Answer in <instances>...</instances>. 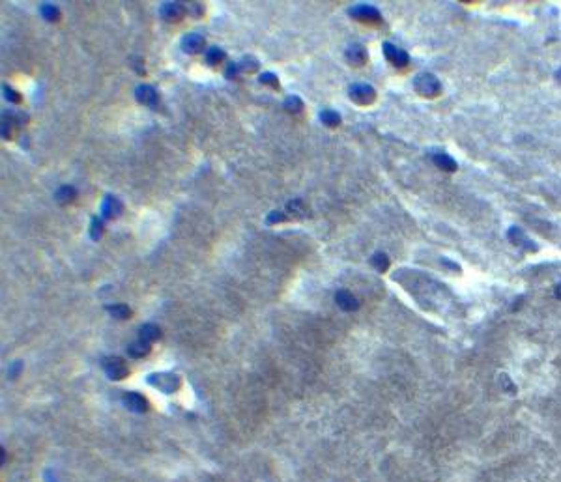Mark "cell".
<instances>
[{"label":"cell","mask_w":561,"mask_h":482,"mask_svg":"<svg viewBox=\"0 0 561 482\" xmlns=\"http://www.w3.org/2000/svg\"><path fill=\"white\" fill-rule=\"evenodd\" d=\"M4 98L8 99L10 103H19V101H21V96L10 86H4Z\"/></svg>","instance_id":"obj_30"},{"label":"cell","mask_w":561,"mask_h":482,"mask_svg":"<svg viewBox=\"0 0 561 482\" xmlns=\"http://www.w3.org/2000/svg\"><path fill=\"white\" fill-rule=\"evenodd\" d=\"M432 161H434V165H436L438 168H441V170H447V172H455V170H457V161H455L451 155H447V153H434Z\"/></svg>","instance_id":"obj_15"},{"label":"cell","mask_w":561,"mask_h":482,"mask_svg":"<svg viewBox=\"0 0 561 482\" xmlns=\"http://www.w3.org/2000/svg\"><path fill=\"white\" fill-rule=\"evenodd\" d=\"M258 81H260V84H270V86H273V88H279V79L275 73H272V71H264V73L258 77Z\"/></svg>","instance_id":"obj_27"},{"label":"cell","mask_w":561,"mask_h":482,"mask_svg":"<svg viewBox=\"0 0 561 482\" xmlns=\"http://www.w3.org/2000/svg\"><path fill=\"white\" fill-rule=\"evenodd\" d=\"M509 239H511L514 245H522V243H528V239H526V236H524V232L520 230V228L517 226H512L511 230H509Z\"/></svg>","instance_id":"obj_26"},{"label":"cell","mask_w":561,"mask_h":482,"mask_svg":"<svg viewBox=\"0 0 561 482\" xmlns=\"http://www.w3.org/2000/svg\"><path fill=\"white\" fill-rule=\"evenodd\" d=\"M367 58H369V54H367L363 45L354 43L346 49V60H348L352 65H363L367 62Z\"/></svg>","instance_id":"obj_12"},{"label":"cell","mask_w":561,"mask_h":482,"mask_svg":"<svg viewBox=\"0 0 561 482\" xmlns=\"http://www.w3.org/2000/svg\"><path fill=\"white\" fill-rule=\"evenodd\" d=\"M500 383L503 385V387H505L509 395H514V393H517V387L512 385V381L509 379V376H507V374H501L500 376Z\"/></svg>","instance_id":"obj_32"},{"label":"cell","mask_w":561,"mask_h":482,"mask_svg":"<svg viewBox=\"0 0 561 482\" xmlns=\"http://www.w3.org/2000/svg\"><path fill=\"white\" fill-rule=\"evenodd\" d=\"M159 13L165 21H180L186 15V6L182 2H163L159 8Z\"/></svg>","instance_id":"obj_8"},{"label":"cell","mask_w":561,"mask_h":482,"mask_svg":"<svg viewBox=\"0 0 561 482\" xmlns=\"http://www.w3.org/2000/svg\"><path fill=\"white\" fill-rule=\"evenodd\" d=\"M148 383L165 395H172L180 387V376L172 372H158V374L148 376Z\"/></svg>","instance_id":"obj_1"},{"label":"cell","mask_w":561,"mask_h":482,"mask_svg":"<svg viewBox=\"0 0 561 482\" xmlns=\"http://www.w3.org/2000/svg\"><path fill=\"white\" fill-rule=\"evenodd\" d=\"M556 297H557V299H561V282L556 286Z\"/></svg>","instance_id":"obj_34"},{"label":"cell","mask_w":561,"mask_h":482,"mask_svg":"<svg viewBox=\"0 0 561 482\" xmlns=\"http://www.w3.org/2000/svg\"><path fill=\"white\" fill-rule=\"evenodd\" d=\"M414 88L415 92L423 96V98H434L441 92V84L440 81L436 79V75L432 73H419V75L414 79Z\"/></svg>","instance_id":"obj_2"},{"label":"cell","mask_w":561,"mask_h":482,"mask_svg":"<svg viewBox=\"0 0 561 482\" xmlns=\"http://www.w3.org/2000/svg\"><path fill=\"white\" fill-rule=\"evenodd\" d=\"M204 45H206V41H204V38H202L200 34H186L184 38H182V51L187 54H198L204 51Z\"/></svg>","instance_id":"obj_9"},{"label":"cell","mask_w":561,"mask_h":482,"mask_svg":"<svg viewBox=\"0 0 561 482\" xmlns=\"http://www.w3.org/2000/svg\"><path fill=\"white\" fill-rule=\"evenodd\" d=\"M204 58H206L208 65H217L225 60V51L221 47H210V49H206Z\"/></svg>","instance_id":"obj_19"},{"label":"cell","mask_w":561,"mask_h":482,"mask_svg":"<svg viewBox=\"0 0 561 482\" xmlns=\"http://www.w3.org/2000/svg\"><path fill=\"white\" fill-rule=\"evenodd\" d=\"M283 107L286 108L288 112H300L301 108H303V101H301L298 96H290V98L284 99Z\"/></svg>","instance_id":"obj_25"},{"label":"cell","mask_w":561,"mask_h":482,"mask_svg":"<svg viewBox=\"0 0 561 482\" xmlns=\"http://www.w3.org/2000/svg\"><path fill=\"white\" fill-rule=\"evenodd\" d=\"M13 124H15L13 120L4 116V120H2V136H4V139H10L11 136V133H13Z\"/></svg>","instance_id":"obj_29"},{"label":"cell","mask_w":561,"mask_h":482,"mask_svg":"<svg viewBox=\"0 0 561 482\" xmlns=\"http://www.w3.org/2000/svg\"><path fill=\"white\" fill-rule=\"evenodd\" d=\"M267 224H275V222H283L286 221V215H284L283 212H272L270 215H267Z\"/></svg>","instance_id":"obj_33"},{"label":"cell","mask_w":561,"mask_h":482,"mask_svg":"<svg viewBox=\"0 0 561 482\" xmlns=\"http://www.w3.org/2000/svg\"><path fill=\"white\" fill-rule=\"evenodd\" d=\"M101 366H103L105 374L109 376L110 379H115V381L124 379L125 376H127V372H129V370H127V364L124 363V359L116 357V355H113V357H105Z\"/></svg>","instance_id":"obj_3"},{"label":"cell","mask_w":561,"mask_h":482,"mask_svg":"<svg viewBox=\"0 0 561 482\" xmlns=\"http://www.w3.org/2000/svg\"><path fill=\"white\" fill-rule=\"evenodd\" d=\"M320 120H322V124L327 125V127H337V125L341 124V114L331 110V108H326V110H322L320 112Z\"/></svg>","instance_id":"obj_20"},{"label":"cell","mask_w":561,"mask_h":482,"mask_svg":"<svg viewBox=\"0 0 561 482\" xmlns=\"http://www.w3.org/2000/svg\"><path fill=\"white\" fill-rule=\"evenodd\" d=\"M103 236V217H92L90 221V238L98 241Z\"/></svg>","instance_id":"obj_22"},{"label":"cell","mask_w":561,"mask_h":482,"mask_svg":"<svg viewBox=\"0 0 561 482\" xmlns=\"http://www.w3.org/2000/svg\"><path fill=\"white\" fill-rule=\"evenodd\" d=\"M55 198L58 204H70V202H73L77 198L75 187H71V185H62L60 189L55 193Z\"/></svg>","instance_id":"obj_16"},{"label":"cell","mask_w":561,"mask_h":482,"mask_svg":"<svg viewBox=\"0 0 561 482\" xmlns=\"http://www.w3.org/2000/svg\"><path fill=\"white\" fill-rule=\"evenodd\" d=\"M159 336H161V329H159L155 324H144L141 327V338L142 340L153 342V340H158Z\"/></svg>","instance_id":"obj_17"},{"label":"cell","mask_w":561,"mask_h":482,"mask_svg":"<svg viewBox=\"0 0 561 482\" xmlns=\"http://www.w3.org/2000/svg\"><path fill=\"white\" fill-rule=\"evenodd\" d=\"M238 65H240L241 71H255V70H258V60H256L255 56H245Z\"/></svg>","instance_id":"obj_28"},{"label":"cell","mask_w":561,"mask_h":482,"mask_svg":"<svg viewBox=\"0 0 561 482\" xmlns=\"http://www.w3.org/2000/svg\"><path fill=\"white\" fill-rule=\"evenodd\" d=\"M240 71H241L240 65L236 64V62H230V64L227 65V70H225V77H227V79H236Z\"/></svg>","instance_id":"obj_31"},{"label":"cell","mask_w":561,"mask_h":482,"mask_svg":"<svg viewBox=\"0 0 561 482\" xmlns=\"http://www.w3.org/2000/svg\"><path fill=\"white\" fill-rule=\"evenodd\" d=\"M122 213V202L116 196H105L101 204V217L103 219H116Z\"/></svg>","instance_id":"obj_11"},{"label":"cell","mask_w":561,"mask_h":482,"mask_svg":"<svg viewBox=\"0 0 561 482\" xmlns=\"http://www.w3.org/2000/svg\"><path fill=\"white\" fill-rule=\"evenodd\" d=\"M335 303H337L343 310H346V312L355 310L357 307H360L357 299H355L354 295L348 292V290H339V292L335 293Z\"/></svg>","instance_id":"obj_13"},{"label":"cell","mask_w":561,"mask_h":482,"mask_svg":"<svg viewBox=\"0 0 561 482\" xmlns=\"http://www.w3.org/2000/svg\"><path fill=\"white\" fill-rule=\"evenodd\" d=\"M557 77H559V81H561V70H559V71H557Z\"/></svg>","instance_id":"obj_35"},{"label":"cell","mask_w":561,"mask_h":482,"mask_svg":"<svg viewBox=\"0 0 561 482\" xmlns=\"http://www.w3.org/2000/svg\"><path fill=\"white\" fill-rule=\"evenodd\" d=\"M127 353H129L131 357H135V359L144 357V355L150 353V342L142 340V338H139V340H135V342H131L129 346H127Z\"/></svg>","instance_id":"obj_14"},{"label":"cell","mask_w":561,"mask_h":482,"mask_svg":"<svg viewBox=\"0 0 561 482\" xmlns=\"http://www.w3.org/2000/svg\"><path fill=\"white\" fill-rule=\"evenodd\" d=\"M384 54H386V58L389 60L393 65H397V67H404V65H408V62H410V56L406 54V51L398 49L397 45L389 43V41L384 43Z\"/></svg>","instance_id":"obj_7"},{"label":"cell","mask_w":561,"mask_h":482,"mask_svg":"<svg viewBox=\"0 0 561 482\" xmlns=\"http://www.w3.org/2000/svg\"><path fill=\"white\" fill-rule=\"evenodd\" d=\"M286 212H288L290 215H294V217H305L307 215V208H305V204L300 200V198H296V200H292V202L286 204Z\"/></svg>","instance_id":"obj_23"},{"label":"cell","mask_w":561,"mask_h":482,"mask_svg":"<svg viewBox=\"0 0 561 482\" xmlns=\"http://www.w3.org/2000/svg\"><path fill=\"white\" fill-rule=\"evenodd\" d=\"M39 11H41V15H43L45 21L53 22V21H58V19H60V11H58V8L53 4H47V2H45V4L39 6Z\"/></svg>","instance_id":"obj_21"},{"label":"cell","mask_w":561,"mask_h":482,"mask_svg":"<svg viewBox=\"0 0 561 482\" xmlns=\"http://www.w3.org/2000/svg\"><path fill=\"white\" fill-rule=\"evenodd\" d=\"M107 310H109V314L113 316V318H116V320H127L131 316V309L127 305H122V303L109 305Z\"/></svg>","instance_id":"obj_18"},{"label":"cell","mask_w":561,"mask_h":482,"mask_svg":"<svg viewBox=\"0 0 561 482\" xmlns=\"http://www.w3.org/2000/svg\"><path fill=\"white\" fill-rule=\"evenodd\" d=\"M350 15L355 17L357 21L361 22H380L382 21V15H380V11L376 10L374 6H369V4H357L354 6V8H350L348 11Z\"/></svg>","instance_id":"obj_4"},{"label":"cell","mask_w":561,"mask_h":482,"mask_svg":"<svg viewBox=\"0 0 561 482\" xmlns=\"http://www.w3.org/2000/svg\"><path fill=\"white\" fill-rule=\"evenodd\" d=\"M135 99L148 108H155L159 103L158 90L153 86H150V84H139V86L135 88Z\"/></svg>","instance_id":"obj_5"},{"label":"cell","mask_w":561,"mask_h":482,"mask_svg":"<svg viewBox=\"0 0 561 482\" xmlns=\"http://www.w3.org/2000/svg\"><path fill=\"white\" fill-rule=\"evenodd\" d=\"M371 264L374 266L376 271H386L389 267V258H387L386 253H376L371 258Z\"/></svg>","instance_id":"obj_24"},{"label":"cell","mask_w":561,"mask_h":482,"mask_svg":"<svg viewBox=\"0 0 561 482\" xmlns=\"http://www.w3.org/2000/svg\"><path fill=\"white\" fill-rule=\"evenodd\" d=\"M124 404L127 406V409L135 413H144L148 409V400L139 393H125Z\"/></svg>","instance_id":"obj_10"},{"label":"cell","mask_w":561,"mask_h":482,"mask_svg":"<svg viewBox=\"0 0 561 482\" xmlns=\"http://www.w3.org/2000/svg\"><path fill=\"white\" fill-rule=\"evenodd\" d=\"M350 98L360 105H371L376 99V92L371 84H352L350 86Z\"/></svg>","instance_id":"obj_6"}]
</instances>
